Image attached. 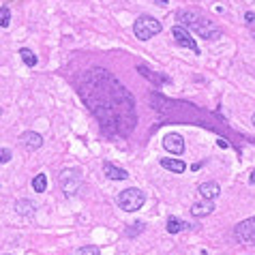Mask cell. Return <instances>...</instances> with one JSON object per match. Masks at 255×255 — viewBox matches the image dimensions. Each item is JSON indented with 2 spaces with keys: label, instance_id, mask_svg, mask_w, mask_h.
<instances>
[{
  "label": "cell",
  "instance_id": "obj_1",
  "mask_svg": "<svg viewBox=\"0 0 255 255\" xmlns=\"http://www.w3.org/2000/svg\"><path fill=\"white\" fill-rule=\"evenodd\" d=\"M77 93L105 135L129 137L137 125L135 99L108 69L95 67L77 77Z\"/></svg>",
  "mask_w": 255,
  "mask_h": 255
},
{
  "label": "cell",
  "instance_id": "obj_2",
  "mask_svg": "<svg viewBox=\"0 0 255 255\" xmlns=\"http://www.w3.org/2000/svg\"><path fill=\"white\" fill-rule=\"evenodd\" d=\"M178 22L180 26H185L189 28L191 32H195L197 37H202V39H206V41H215L221 37V28H219L215 22H210V19L206 15H202L197 9H182L178 11Z\"/></svg>",
  "mask_w": 255,
  "mask_h": 255
},
{
  "label": "cell",
  "instance_id": "obj_3",
  "mask_svg": "<svg viewBox=\"0 0 255 255\" xmlns=\"http://www.w3.org/2000/svg\"><path fill=\"white\" fill-rule=\"evenodd\" d=\"M163 30V26L159 19H154L152 15H139L135 19V24H133V32H135V37L139 41H148L152 39L154 34H159Z\"/></svg>",
  "mask_w": 255,
  "mask_h": 255
},
{
  "label": "cell",
  "instance_id": "obj_4",
  "mask_svg": "<svg viewBox=\"0 0 255 255\" xmlns=\"http://www.w3.org/2000/svg\"><path fill=\"white\" fill-rule=\"evenodd\" d=\"M144 202H146V193L141 189H135V187L125 189L123 193L118 195V206L123 210H127V212L139 210L141 206H144Z\"/></svg>",
  "mask_w": 255,
  "mask_h": 255
},
{
  "label": "cell",
  "instance_id": "obj_5",
  "mask_svg": "<svg viewBox=\"0 0 255 255\" xmlns=\"http://www.w3.org/2000/svg\"><path fill=\"white\" fill-rule=\"evenodd\" d=\"M60 187H62V191H65L67 197L75 195L77 191H80V187H82V174H80V169H62V174H60Z\"/></svg>",
  "mask_w": 255,
  "mask_h": 255
},
{
  "label": "cell",
  "instance_id": "obj_6",
  "mask_svg": "<svg viewBox=\"0 0 255 255\" xmlns=\"http://www.w3.org/2000/svg\"><path fill=\"white\" fill-rule=\"evenodd\" d=\"M234 238L240 245H255V217L240 221L234 228Z\"/></svg>",
  "mask_w": 255,
  "mask_h": 255
},
{
  "label": "cell",
  "instance_id": "obj_7",
  "mask_svg": "<svg viewBox=\"0 0 255 255\" xmlns=\"http://www.w3.org/2000/svg\"><path fill=\"white\" fill-rule=\"evenodd\" d=\"M172 37H174V41H176V43H178L180 47H187V49H191L193 54H200V47H197L195 39L191 37V32L187 30L185 26H174V28H172Z\"/></svg>",
  "mask_w": 255,
  "mask_h": 255
},
{
  "label": "cell",
  "instance_id": "obj_8",
  "mask_svg": "<svg viewBox=\"0 0 255 255\" xmlns=\"http://www.w3.org/2000/svg\"><path fill=\"white\" fill-rule=\"evenodd\" d=\"M163 148L178 157V154L185 152V139H182V135H178V133H167V135L163 137Z\"/></svg>",
  "mask_w": 255,
  "mask_h": 255
},
{
  "label": "cell",
  "instance_id": "obj_9",
  "mask_svg": "<svg viewBox=\"0 0 255 255\" xmlns=\"http://www.w3.org/2000/svg\"><path fill=\"white\" fill-rule=\"evenodd\" d=\"M19 144H22L26 150L34 152L43 146V137H41V133H37V131H26V133L19 135Z\"/></svg>",
  "mask_w": 255,
  "mask_h": 255
},
{
  "label": "cell",
  "instance_id": "obj_10",
  "mask_svg": "<svg viewBox=\"0 0 255 255\" xmlns=\"http://www.w3.org/2000/svg\"><path fill=\"white\" fill-rule=\"evenodd\" d=\"M197 191H200V195L204 200H210V202L221 195V187H219L217 182H202V185L197 187Z\"/></svg>",
  "mask_w": 255,
  "mask_h": 255
},
{
  "label": "cell",
  "instance_id": "obj_11",
  "mask_svg": "<svg viewBox=\"0 0 255 255\" xmlns=\"http://www.w3.org/2000/svg\"><path fill=\"white\" fill-rule=\"evenodd\" d=\"M103 172L110 180H127L129 178V172L123 167H116L114 163H103Z\"/></svg>",
  "mask_w": 255,
  "mask_h": 255
},
{
  "label": "cell",
  "instance_id": "obj_12",
  "mask_svg": "<svg viewBox=\"0 0 255 255\" xmlns=\"http://www.w3.org/2000/svg\"><path fill=\"white\" fill-rule=\"evenodd\" d=\"M212 210H215V204L210 200H204V202H195L193 206H191V215L193 217H208Z\"/></svg>",
  "mask_w": 255,
  "mask_h": 255
},
{
  "label": "cell",
  "instance_id": "obj_13",
  "mask_svg": "<svg viewBox=\"0 0 255 255\" xmlns=\"http://www.w3.org/2000/svg\"><path fill=\"white\" fill-rule=\"evenodd\" d=\"M15 210H17V215H22V217H32L34 212H37V204L30 200H17Z\"/></svg>",
  "mask_w": 255,
  "mask_h": 255
},
{
  "label": "cell",
  "instance_id": "obj_14",
  "mask_svg": "<svg viewBox=\"0 0 255 255\" xmlns=\"http://www.w3.org/2000/svg\"><path fill=\"white\" fill-rule=\"evenodd\" d=\"M161 165L165 169H169V172H174V174H182L187 169L185 161H180V159H161Z\"/></svg>",
  "mask_w": 255,
  "mask_h": 255
},
{
  "label": "cell",
  "instance_id": "obj_15",
  "mask_svg": "<svg viewBox=\"0 0 255 255\" xmlns=\"http://www.w3.org/2000/svg\"><path fill=\"white\" fill-rule=\"evenodd\" d=\"M137 71H139V73L144 75V77H148V80H150L152 84H157V86H159V84H167V82H169L165 75H157V73H152V71L148 69V67H144V65H139V67H137Z\"/></svg>",
  "mask_w": 255,
  "mask_h": 255
},
{
  "label": "cell",
  "instance_id": "obj_16",
  "mask_svg": "<svg viewBox=\"0 0 255 255\" xmlns=\"http://www.w3.org/2000/svg\"><path fill=\"white\" fill-rule=\"evenodd\" d=\"M165 228H167L169 234H178V232H182V230H187V228H189V223L180 221V219H176V217H169Z\"/></svg>",
  "mask_w": 255,
  "mask_h": 255
},
{
  "label": "cell",
  "instance_id": "obj_17",
  "mask_svg": "<svg viewBox=\"0 0 255 255\" xmlns=\"http://www.w3.org/2000/svg\"><path fill=\"white\" fill-rule=\"evenodd\" d=\"M19 56H22V60H24L26 67H34V65H37V54H34L32 49L22 47V49H19Z\"/></svg>",
  "mask_w": 255,
  "mask_h": 255
},
{
  "label": "cell",
  "instance_id": "obj_18",
  "mask_svg": "<svg viewBox=\"0 0 255 255\" xmlns=\"http://www.w3.org/2000/svg\"><path fill=\"white\" fill-rule=\"evenodd\" d=\"M32 189L37 191V193H43V191L47 189V176L45 174H37L32 178Z\"/></svg>",
  "mask_w": 255,
  "mask_h": 255
},
{
  "label": "cell",
  "instance_id": "obj_19",
  "mask_svg": "<svg viewBox=\"0 0 255 255\" xmlns=\"http://www.w3.org/2000/svg\"><path fill=\"white\" fill-rule=\"evenodd\" d=\"M73 255H101V249L95 247V245H84V247H80V249H75Z\"/></svg>",
  "mask_w": 255,
  "mask_h": 255
},
{
  "label": "cell",
  "instance_id": "obj_20",
  "mask_svg": "<svg viewBox=\"0 0 255 255\" xmlns=\"http://www.w3.org/2000/svg\"><path fill=\"white\" fill-rule=\"evenodd\" d=\"M9 24H11L9 6H0V28H9Z\"/></svg>",
  "mask_w": 255,
  "mask_h": 255
},
{
  "label": "cell",
  "instance_id": "obj_21",
  "mask_svg": "<svg viewBox=\"0 0 255 255\" xmlns=\"http://www.w3.org/2000/svg\"><path fill=\"white\" fill-rule=\"evenodd\" d=\"M139 232H144V223H133V228H129L127 230V236H135V234H139Z\"/></svg>",
  "mask_w": 255,
  "mask_h": 255
},
{
  "label": "cell",
  "instance_id": "obj_22",
  "mask_svg": "<svg viewBox=\"0 0 255 255\" xmlns=\"http://www.w3.org/2000/svg\"><path fill=\"white\" fill-rule=\"evenodd\" d=\"M9 161H11V150L0 148V163H9Z\"/></svg>",
  "mask_w": 255,
  "mask_h": 255
},
{
  "label": "cell",
  "instance_id": "obj_23",
  "mask_svg": "<svg viewBox=\"0 0 255 255\" xmlns=\"http://www.w3.org/2000/svg\"><path fill=\"white\" fill-rule=\"evenodd\" d=\"M245 22L249 24V26H253L255 28V13H251V11H247L245 13Z\"/></svg>",
  "mask_w": 255,
  "mask_h": 255
},
{
  "label": "cell",
  "instance_id": "obj_24",
  "mask_svg": "<svg viewBox=\"0 0 255 255\" xmlns=\"http://www.w3.org/2000/svg\"><path fill=\"white\" fill-rule=\"evenodd\" d=\"M154 2H157L159 6H167V0H154Z\"/></svg>",
  "mask_w": 255,
  "mask_h": 255
},
{
  "label": "cell",
  "instance_id": "obj_25",
  "mask_svg": "<svg viewBox=\"0 0 255 255\" xmlns=\"http://www.w3.org/2000/svg\"><path fill=\"white\" fill-rule=\"evenodd\" d=\"M249 182H251V185H253V187H255V172H253V174H251V178H249Z\"/></svg>",
  "mask_w": 255,
  "mask_h": 255
},
{
  "label": "cell",
  "instance_id": "obj_26",
  "mask_svg": "<svg viewBox=\"0 0 255 255\" xmlns=\"http://www.w3.org/2000/svg\"><path fill=\"white\" fill-rule=\"evenodd\" d=\"M251 123H253V127H255V114H253V116H251Z\"/></svg>",
  "mask_w": 255,
  "mask_h": 255
},
{
  "label": "cell",
  "instance_id": "obj_27",
  "mask_svg": "<svg viewBox=\"0 0 255 255\" xmlns=\"http://www.w3.org/2000/svg\"><path fill=\"white\" fill-rule=\"evenodd\" d=\"M0 116H2V108H0Z\"/></svg>",
  "mask_w": 255,
  "mask_h": 255
}]
</instances>
